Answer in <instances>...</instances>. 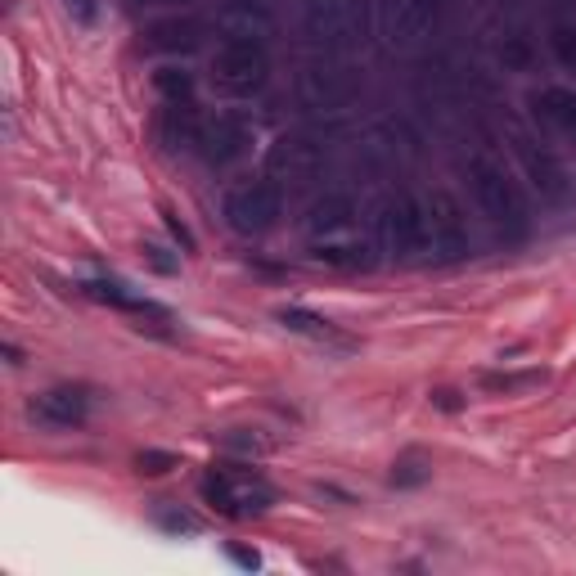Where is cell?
<instances>
[{
	"mask_svg": "<svg viewBox=\"0 0 576 576\" xmlns=\"http://www.w3.org/2000/svg\"><path fill=\"white\" fill-rule=\"evenodd\" d=\"M64 9L77 23H95V0H64Z\"/></svg>",
	"mask_w": 576,
	"mask_h": 576,
	"instance_id": "cell-5",
	"label": "cell"
},
{
	"mask_svg": "<svg viewBox=\"0 0 576 576\" xmlns=\"http://www.w3.org/2000/svg\"><path fill=\"white\" fill-rule=\"evenodd\" d=\"M162 527L167 532H198V522L185 518V513H162Z\"/></svg>",
	"mask_w": 576,
	"mask_h": 576,
	"instance_id": "cell-7",
	"label": "cell"
},
{
	"mask_svg": "<svg viewBox=\"0 0 576 576\" xmlns=\"http://www.w3.org/2000/svg\"><path fill=\"white\" fill-rule=\"evenodd\" d=\"M172 464V455H140V473H167Z\"/></svg>",
	"mask_w": 576,
	"mask_h": 576,
	"instance_id": "cell-6",
	"label": "cell"
},
{
	"mask_svg": "<svg viewBox=\"0 0 576 576\" xmlns=\"http://www.w3.org/2000/svg\"><path fill=\"white\" fill-rule=\"evenodd\" d=\"M86 410H90V401H86V392H81V388H54V392H45L41 401H32V419L54 424V428L81 424Z\"/></svg>",
	"mask_w": 576,
	"mask_h": 576,
	"instance_id": "cell-2",
	"label": "cell"
},
{
	"mask_svg": "<svg viewBox=\"0 0 576 576\" xmlns=\"http://www.w3.org/2000/svg\"><path fill=\"white\" fill-rule=\"evenodd\" d=\"M437 405H441V410H455L460 401H455V392H437Z\"/></svg>",
	"mask_w": 576,
	"mask_h": 576,
	"instance_id": "cell-10",
	"label": "cell"
},
{
	"mask_svg": "<svg viewBox=\"0 0 576 576\" xmlns=\"http://www.w3.org/2000/svg\"><path fill=\"white\" fill-rule=\"evenodd\" d=\"M203 496H208L221 513H230V518H248V513H261L266 504L275 500V491L261 482L252 468H212L208 477H203Z\"/></svg>",
	"mask_w": 576,
	"mask_h": 576,
	"instance_id": "cell-1",
	"label": "cell"
},
{
	"mask_svg": "<svg viewBox=\"0 0 576 576\" xmlns=\"http://www.w3.org/2000/svg\"><path fill=\"white\" fill-rule=\"evenodd\" d=\"M230 558L239 563V568H261V558H257V554H248V549H230Z\"/></svg>",
	"mask_w": 576,
	"mask_h": 576,
	"instance_id": "cell-9",
	"label": "cell"
},
{
	"mask_svg": "<svg viewBox=\"0 0 576 576\" xmlns=\"http://www.w3.org/2000/svg\"><path fill=\"white\" fill-rule=\"evenodd\" d=\"M81 293H86V297H95V302H108V306L136 311L140 320H144V316H149V320H162V324L172 320V316H167V311H162L158 302H149V297H136L126 284H117V280H86V284H81Z\"/></svg>",
	"mask_w": 576,
	"mask_h": 576,
	"instance_id": "cell-3",
	"label": "cell"
},
{
	"mask_svg": "<svg viewBox=\"0 0 576 576\" xmlns=\"http://www.w3.org/2000/svg\"><path fill=\"white\" fill-rule=\"evenodd\" d=\"M167 230H172V234L180 239V244H185L189 252H194V239H189V230H185V225H180V221H176V216H167Z\"/></svg>",
	"mask_w": 576,
	"mask_h": 576,
	"instance_id": "cell-8",
	"label": "cell"
},
{
	"mask_svg": "<svg viewBox=\"0 0 576 576\" xmlns=\"http://www.w3.org/2000/svg\"><path fill=\"white\" fill-rule=\"evenodd\" d=\"M280 324L293 333H306V338L316 342H333V347H352V338H342L338 329H333L324 316H316V311H302V306H280Z\"/></svg>",
	"mask_w": 576,
	"mask_h": 576,
	"instance_id": "cell-4",
	"label": "cell"
}]
</instances>
